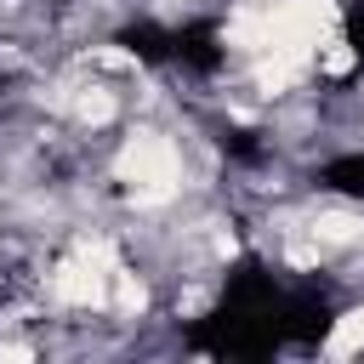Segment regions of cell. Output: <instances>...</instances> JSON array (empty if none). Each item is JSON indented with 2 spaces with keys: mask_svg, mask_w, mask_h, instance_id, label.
I'll list each match as a JSON object with an SVG mask.
<instances>
[{
  "mask_svg": "<svg viewBox=\"0 0 364 364\" xmlns=\"http://www.w3.org/2000/svg\"><path fill=\"white\" fill-rule=\"evenodd\" d=\"M222 57H228V46H222L216 17H188V23L171 28V63H176V68H188V74H216Z\"/></svg>",
  "mask_w": 364,
  "mask_h": 364,
  "instance_id": "obj_1",
  "label": "cell"
},
{
  "mask_svg": "<svg viewBox=\"0 0 364 364\" xmlns=\"http://www.w3.org/2000/svg\"><path fill=\"white\" fill-rule=\"evenodd\" d=\"M114 46H125V51H131L136 63H148V68H165V63H171V28L154 23V17L125 23V28L114 34Z\"/></svg>",
  "mask_w": 364,
  "mask_h": 364,
  "instance_id": "obj_2",
  "label": "cell"
},
{
  "mask_svg": "<svg viewBox=\"0 0 364 364\" xmlns=\"http://www.w3.org/2000/svg\"><path fill=\"white\" fill-rule=\"evenodd\" d=\"M318 182L341 199H364V154H336L318 165Z\"/></svg>",
  "mask_w": 364,
  "mask_h": 364,
  "instance_id": "obj_3",
  "label": "cell"
},
{
  "mask_svg": "<svg viewBox=\"0 0 364 364\" xmlns=\"http://www.w3.org/2000/svg\"><path fill=\"white\" fill-rule=\"evenodd\" d=\"M222 154H233V159L256 165V159H262V142H256V131H245V125H228V131H222Z\"/></svg>",
  "mask_w": 364,
  "mask_h": 364,
  "instance_id": "obj_4",
  "label": "cell"
},
{
  "mask_svg": "<svg viewBox=\"0 0 364 364\" xmlns=\"http://www.w3.org/2000/svg\"><path fill=\"white\" fill-rule=\"evenodd\" d=\"M341 34H347V46H353V57H358V68H364V0H347Z\"/></svg>",
  "mask_w": 364,
  "mask_h": 364,
  "instance_id": "obj_5",
  "label": "cell"
}]
</instances>
